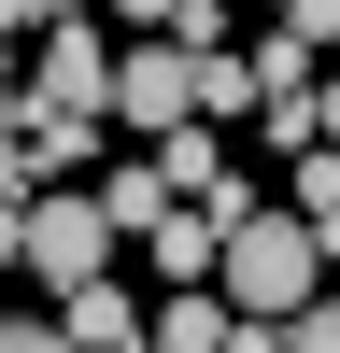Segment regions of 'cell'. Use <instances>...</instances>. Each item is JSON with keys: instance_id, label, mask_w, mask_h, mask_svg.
<instances>
[{"instance_id": "cell-1", "label": "cell", "mask_w": 340, "mask_h": 353, "mask_svg": "<svg viewBox=\"0 0 340 353\" xmlns=\"http://www.w3.org/2000/svg\"><path fill=\"white\" fill-rule=\"evenodd\" d=\"M213 297H227V311H255V325H283L298 297H326V269H312V226H283L270 198H255V212L213 241Z\"/></svg>"}, {"instance_id": "cell-2", "label": "cell", "mask_w": 340, "mask_h": 353, "mask_svg": "<svg viewBox=\"0 0 340 353\" xmlns=\"http://www.w3.org/2000/svg\"><path fill=\"white\" fill-rule=\"evenodd\" d=\"M15 269H43L57 297H71V283H100L113 269V226H100V198H15Z\"/></svg>"}, {"instance_id": "cell-3", "label": "cell", "mask_w": 340, "mask_h": 353, "mask_svg": "<svg viewBox=\"0 0 340 353\" xmlns=\"http://www.w3.org/2000/svg\"><path fill=\"white\" fill-rule=\"evenodd\" d=\"M113 99V43L85 14H43L28 28V113H100Z\"/></svg>"}, {"instance_id": "cell-4", "label": "cell", "mask_w": 340, "mask_h": 353, "mask_svg": "<svg viewBox=\"0 0 340 353\" xmlns=\"http://www.w3.org/2000/svg\"><path fill=\"white\" fill-rule=\"evenodd\" d=\"M100 113H128V128H185V113H198V57H185V43L113 57V99H100Z\"/></svg>"}, {"instance_id": "cell-5", "label": "cell", "mask_w": 340, "mask_h": 353, "mask_svg": "<svg viewBox=\"0 0 340 353\" xmlns=\"http://www.w3.org/2000/svg\"><path fill=\"white\" fill-rule=\"evenodd\" d=\"M57 339H71V353H142V297H128V283H71V297H57Z\"/></svg>"}, {"instance_id": "cell-6", "label": "cell", "mask_w": 340, "mask_h": 353, "mask_svg": "<svg viewBox=\"0 0 340 353\" xmlns=\"http://www.w3.org/2000/svg\"><path fill=\"white\" fill-rule=\"evenodd\" d=\"M213 241H227V226H213V212H198V198H170V212H156V226H142V254H156V269H170V283H213Z\"/></svg>"}, {"instance_id": "cell-7", "label": "cell", "mask_w": 340, "mask_h": 353, "mask_svg": "<svg viewBox=\"0 0 340 353\" xmlns=\"http://www.w3.org/2000/svg\"><path fill=\"white\" fill-rule=\"evenodd\" d=\"M227 325H241L227 297H170V311H142V353H227Z\"/></svg>"}, {"instance_id": "cell-8", "label": "cell", "mask_w": 340, "mask_h": 353, "mask_svg": "<svg viewBox=\"0 0 340 353\" xmlns=\"http://www.w3.org/2000/svg\"><path fill=\"white\" fill-rule=\"evenodd\" d=\"M283 198H298V226H340V141H298L283 156Z\"/></svg>"}, {"instance_id": "cell-9", "label": "cell", "mask_w": 340, "mask_h": 353, "mask_svg": "<svg viewBox=\"0 0 340 353\" xmlns=\"http://www.w3.org/2000/svg\"><path fill=\"white\" fill-rule=\"evenodd\" d=\"M156 212H170V184H156V156H142V170H113V184H100V226H113V241H142Z\"/></svg>"}, {"instance_id": "cell-10", "label": "cell", "mask_w": 340, "mask_h": 353, "mask_svg": "<svg viewBox=\"0 0 340 353\" xmlns=\"http://www.w3.org/2000/svg\"><path fill=\"white\" fill-rule=\"evenodd\" d=\"M213 170H227V156H213V128H198V113H185V128H156V184H170V198H198Z\"/></svg>"}, {"instance_id": "cell-11", "label": "cell", "mask_w": 340, "mask_h": 353, "mask_svg": "<svg viewBox=\"0 0 340 353\" xmlns=\"http://www.w3.org/2000/svg\"><path fill=\"white\" fill-rule=\"evenodd\" d=\"M198 113H255V57H227V43L198 57Z\"/></svg>"}, {"instance_id": "cell-12", "label": "cell", "mask_w": 340, "mask_h": 353, "mask_svg": "<svg viewBox=\"0 0 340 353\" xmlns=\"http://www.w3.org/2000/svg\"><path fill=\"white\" fill-rule=\"evenodd\" d=\"M283 353H340V283H326V297H298V311H283Z\"/></svg>"}, {"instance_id": "cell-13", "label": "cell", "mask_w": 340, "mask_h": 353, "mask_svg": "<svg viewBox=\"0 0 340 353\" xmlns=\"http://www.w3.org/2000/svg\"><path fill=\"white\" fill-rule=\"evenodd\" d=\"M283 43H312V57H340V0H283Z\"/></svg>"}, {"instance_id": "cell-14", "label": "cell", "mask_w": 340, "mask_h": 353, "mask_svg": "<svg viewBox=\"0 0 340 353\" xmlns=\"http://www.w3.org/2000/svg\"><path fill=\"white\" fill-rule=\"evenodd\" d=\"M298 128H312V141H340V71H326V85L298 99Z\"/></svg>"}, {"instance_id": "cell-15", "label": "cell", "mask_w": 340, "mask_h": 353, "mask_svg": "<svg viewBox=\"0 0 340 353\" xmlns=\"http://www.w3.org/2000/svg\"><path fill=\"white\" fill-rule=\"evenodd\" d=\"M15 113H28V71H15V43H0V128H15Z\"/></svg>"}, {"instance_id": "cell-16", "label": "cell", "mask_w": 340, "mask_h": 353, "mask_svg": "<svg viewBox=\"0 0 340 353\" xmlns=\"http://www.w3.org/2000/svg\"><path fill=\"white\" fill-rule=\"evenodd\" d=\"M0 353H71V339H57V325H0Z\"/></svg>"}, {"instance_id": "cell-17", "label": "cell", "mask_w": 340, "mask_h": 353, "mask_svg": "<svg viewBox=\"0 0 340 353\" xmlns=\"http://www.w3.org/2000/svg\"><path fill=\"white\" fill-rule=\"evenodd\" d=\"M28 28H43V0H0V43H28Z\"/></svg>"}, {"instance_id": "cell-18", "label": "cell", "mask_w": 340, "mask_h": 353, "mask_svg": "<svg viewBox=\"0 0 340 353\" xmlns=\"http://www.w3.org/2000/svg\"><path fill=\"white\" fill-rule=\"evenodd\" d=\"M0 198H28V170H15V128H0Z\"/></svg>"}, {"instance_id": "cell-19", "label": "cell", "mask_w": 340, "mask_h": 353, "mask_svg": "<svg viewBox=\"0 0 340 353\" xmlns=\"http://www.w3.org/2000/svg\"><path fill=\"white\" fill-rule=\"evenodd\" d=\"M113 14H142V28H170V0H113Z\"/></svg>"}, {"instance_id": "cell-20", "label": "cell", "mask_w": 340, "mask_h": 353, "mask_svg": "<svg viewBox=\"0 0 340 353\" xmlns=\"http://www.w3.org/2000/svg\"><path fill=\"white\" fill-rule=\"evenodd\" d=\"M43 14H100V0H43Z\"/></svg>"}]
</instances>
